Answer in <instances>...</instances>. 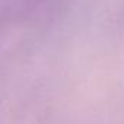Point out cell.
<instances>
[{
    "mask_svg": "<svg viewBox=\"0 0 124 124\" xmlns=\"http://www.w3.org/2000/svg\"><path fill=\"white\" fill-rule=\"evenodd\" d=\"M67 0H2V18L10 25H37L51 19Z\"/></svg>",
    "mask_w": 124,
    "mask_h": 124,
    "instance_id": "6da1fadb",
    "label": "cell"
}]
</instances>
